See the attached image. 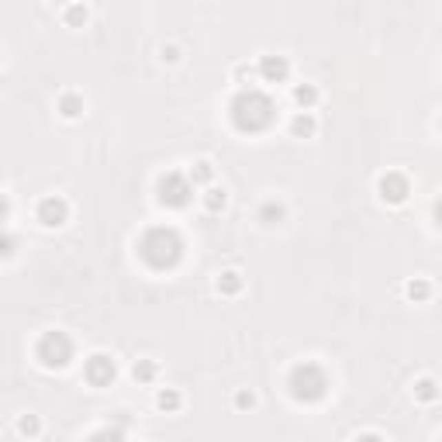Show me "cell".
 Listing matches in <instances>:
<instances>
[{
	"label": "cell",
	"mask_w": 442,
	"mask_h": 442,
	"mask_svg": "<svg viewBox=\"0 0 442 442\" xmlns=\"http://www.w3.org/2000/svg\"><path fill=\"white\" fill-rule=\"evenodd\" d=\"M232 121L239 131H263L273 121V101L260 90H242L232 101Z\"/></svg>",
	"instance_id": "1"
},
{
	"label": "cell",
	"mask_w": 442,
	"mask_h": 442,
	"mask_svg": "<svg viewBox=\"0 0 442 442\" xmlns=\"http://www.w3.org/2000/svg\"><path fill=\"white\" fill-rule=\"evenodd\" d=\"M138 253H142V260H145L149 266H156V270H166V266H173V263L180 260V253H183V242H180V235H176L173 229L159 225V229H149V232L142 235V242H138Z\"/></svg>",
	"instance_id": "2"
},
{
	"label": "cell",
	"mask_w": 442,
	"mask_h": 442,
	"mask_svg": "<svg viewBox=\"0 0 442 442\" xmlns=\"http://www.w3.org/2000/svg\"><path fill=\"white\" fill-rule=\"evenodd\" d=\"M325 390H328V377H325L322 366H315V363L294 366V373H291V394L297 401H318V397H325Z\"/></svg>",
	"instance_id": "3"
},
{
	"label": "cell",
	"mask_w": 442,
	"mask_h": 442,
	"mask_svg": "<svg viewBox=\"0 0 442 442\" xmlns=\"http://www.w3.org/2000/svg\"><path fill=\"white\" fill-rule=\"evenodd\" d=\"M73 356V342L63 335V332H45L39 339V359L45 366H66Z\"/></svg>",
	"instance_id": "4"
},
{
	"label": "cell",
	"mask_w": 442,
	"mask_h": 442,
	"mask_svg": "<svg viewBox=\"0 0 442 442\" xmlns=\"http://www.w3.org/2000/svg\"><path fill=\"white\" fill-rule=\"evenodd\" d=\"M190 193H193V187H190V180L180 176V173H166V176L159 180V200H162L166 207H183V204L190 200Z\"/></svg>",
	"instance_id": "5"
},
{
	"label": "cell",
	"mask_w": 442,
	"mask_h": 442,
	"mask_svg": "<svg viewBox=\"0 0 442 442\" xmlns=\"http://www.w3.org/2000/svg\"><path fill=\"white\" fill-rule=\"evenodd\" d=\"M66 214H70V207H66L63 197H45L39 204V221H42L45 229H59L63 221H66Z\"/></svg>",
	"instance_id": "6"
},
{
	"label": "cell",
	"mask_w": 442,
	"mask_h": 442,
	"mask_svg": "<svg viewBox=\"0 0 442 442\" xmlns=\"http://www.w3.org/2000/svg\"><path fill=\"white\" fill-rule=\"evenodd\" d=\"M87 380H90L94 387H107V383L114 380V363H111L107 356H90V359H87Z\"/></svg>",
	"instance_id": "7"
},
{
	"label": "cell",
	"mask_w": 442,
	"mask_h": 442,
	"mask_svg": "<svg viewBox=\"0 0 442 442\" xmlns=\"http://www.w3.org/2000/svg\"><path fill=\"white\" fill-rule=\"evenodd\" d=\"M380 197H383V200H390V204H401V200L408 197V180H404L401 173H387V176H380Z\"/></svg>",
	"instance_id": "8"
},
{
	"label": "cell",
	"mask_w": 442,
	"mask_h": 442,
	"mask_svg": "<svg viewBox=\"0 0 442 442\" xmlns=\"http://www.w3.org/2000/svg\"><path fill=\"white\" fill-rule=\"evenodd\" d=\"M260 73H263L266 83H284V80H287V59H284V56H263Z\"/></svg>",
	"instance_id": "9"
},
{
	"label": "cell",
	"mask_w": 442,
	"mask_h": 442,
	"mask_svg": "<svg viewBox=\"0 0 442 442\" xmlns=\"http://www.w3.org/2000/svg\"><path fill=\"white\" fill-rule=\"evenodd\" d=\"M225 204H229V193H225V190H218V187H211V190L204 193V207H207L211 214H218V211L225 207Z\"/></svg>",
	"instance_id": "10"
},
{
	"label": "cell",
	"mask_w": 442,
	"mask_h": 442,
	"mask_svg": "<svg viewBox=\"0 0 442 442\" xmlns=\"http://www.w3.org/2000/svg\"><path fill=\"white\" fill-rule=\"evenodd\" d=\"M315 128H318V125H315V118H311V114H297V118L291 121V131H294L297 138H308V135H315Z\"/></svg>",
	"instance_id": "11"
},
{
	"label": "cell",
	"mask_w": 442,
	"mask_h": 442,
	"mask_svg": "<svg viewBox=\"0 0 442 442\" xmlns=\"http://www.w3.org/2000/svg\"><path fill=\"white\" fill-rule=\"evenodd\" d=\"M218 291H221V294H239V291H242V277H239L235 270L221 273V280H218Z\"/></svg>",
	"instance_id": "12"
},
{
	"label": "cell",
	"mask_w": 442,
	"mask_h": 442,
	"mask_svg": "<svg viewBox=\"0 0 442 442\" xmlns=\"http://www.w3.org/2000/svg\"><path fill=\"white\" fill-rule=\"evenodd\" d=\"M59 111H63L66 118H76V114L83 111V101H80L76 94H63V101H59Z\"/></svg>",
	"instance_id": "13"
},
{
	"label": "cell",
	"mask_w": 442,
	"mask_h": 442,
	"mask_svg": "<svg viewBox=\"0 0 442 442\" xmlns=\"http://www.w3.org/2000/svg\"><path fill=\"white\" fill-rule=\"evenodd\" d=\"M294 101H297L301 107H311V104L318 101V90H315L311 83H304V87H294Z\"/></svg>",
	"instance_id": "14"
},
{
	"label": "cell",
	"mask_w": 442,
	"mask_h": 442,
	"mask_svg": "<svg viewBox=\"0 0 442 442\" xmlns=\"http://www.w3.org/2000/svg\"><path fill=\"white\" fill-rule=\"evenodd\" d=\"M152 377H156V363H152V359H138V363H135V380H138V383H149Z\"/></svg>",
	"instance_id": "15"
},
{
	"label": "cell",
	"mask_w": 442,
	"mask_h": 442,
	"mask_svg": "<svg viewBox=\"0 0 442 442\" xmlns=\"http://www.w3.org/2000/svg\"><path fill=\"white\" fill-rule=\"evenodd\" d=\"M414 394H418L421 401H435V397H439V387H435V380H428V377H425V380H418V383H414Z\"/></svg>",
	"instance_id": "16"
},
{
	"label": "cell",
	"mask_w": 442,
	"mask_h": 442,
	"mask_svg": "<svg viewBox=\"0 0 442 442\" xmlns=\"http://www.w3.org/2000/svg\"><path fill=\"white\" fill-rule=\"evenodd\" d=\"M211 180H214V166H211L207 159L197 162V166H193V183H211Z\"/></svg>",
	"instance_id": "17"
},
{
	"label": "cell",
	"mask_w": 442,
	"mask_h": 442,
	"mask_svg": "<svg viewBox=\"0 0 442 442\" xmlns=\"http://www.w3.org/2000/svg\"><path fill=\"white\" fill-rule=\"evenodd\" d=\"M408 297H411V301H425V297H428V284H425V280H411V284H408Z\"/></svg>",
	"instance_id": "18"
},
{
	"label": "cell",
	"mask_w": 442,
	"mask_h": 442,
	"mask_svg": "<svg viewBox=\"0 0 442 442\" xmlns=\"http://www.w3.org/2000/svg\"><path fill=\"white\" fill-rule=\"evenodd\" d=\"M159 408H162V411H176V408H180V394H176V390H162V394H159Z\"/></svg>",
	"instance_id": "19"
},
{
	"label": "cell",
	"mask_w": 442,
	"mask_h": 442,
	"mask_svg": "<svg viewBox=\"0 0 442 442\" xmlns=\"http://www.w3.org/2000/svg\"><path fill=\"white\" fill-rule=\"evenodd\" d=\"M90 442H125L118 428H101L97 435H90Z\"/></svg>",
	"instance_id": "20"
},
{
	"label": "cell",
	"mask_w": 442,
	"mask_h": 442,
	"mask_svg": "<svg viewBox=\"0 0 442 442\" xmlns=\"http://www.w3.org/2000/svg\"><path fill=\"white\" fill-rule=\"evenodd\" d=\"M66 21L70 25H83L87 21V8H66Z\"/></svg>",
	"instance_id": "21"
},
{
	"label": "cell",
	"mask_w": 442,
	"mask_h": 442,
	"mask_svg": "<svg viewBox=\"0 0 442 442\" xmlns=\"http://www.w3.org/2000/svg\"><path fill=\"white\" fill-rule=\"evenodd\" d=\"M280 218H284V211L277 204H266L263 207V221H266V225H273V221H280Z\"/></svg>",
	"instance_id": "22"
},
{
	"label": "cell",
	"mask_w": 442,
	"mask_h": 442,
	"mask_svg": "<svg viewBox=\"0 0 442 442\" xmlns=\"http://www.w3.org/2000/svg\"><path fill=\"white\" fill-rule=\"evenodd\" d=\"M18 428H21L25 435H35V432H39V418H32V414H25V418L18 421Z\"/></svg>",
	"instance_id": "23"
},
{
	"label": "cell",
	"mask_w": 442,
	"mask_h": 442,
	"mask_svg": "<svg viewBox=\"0 0 442 442\" xmlns=\"http://www.w3.org/2000/svg\"><path fill=\"white\" fill-rule=\"evenodd\" d=\"M235 404H239V408H253V404H256V397H253L249 390H239V397H235Z\"/></svg>",
	"instance_id": "24"
},
{
	"label": "cell",
	"mask_w": 442,
	"mask_h": 442,
	"mask_svg": "<svg viewBox=\"0 0 442 442\" xmlns=\"http://www.w3.org/2000/svg\"><path fill=\"white\" fill-rule=\"evenodd\" d=\"M356 442H383V439H380V435H359Z\"/></svg>",
	"instance_id": "25"
},
{
	"label": "cell",
	"mask_w": 442,
	"mask_h": 442,
	"mask_svg": "<svg viewBox=\"0 0 442 442\" xmlns=\"http://www.w3.org/2000/svg\"><path fill=\"white\" fill-rule=\"evenodd\" d=\"M435 218H439V225H442V200L435 204Z\"/></svg>",
	"instance_id": "26"
}]
</instances>
